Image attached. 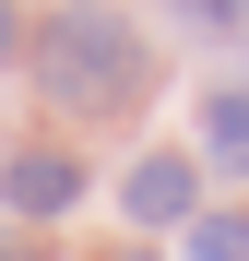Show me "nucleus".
I'll use <instances>...</instances> for the list:
<instances>
[{"label": "nucleus", "instance_id": "20e7f679", "mask_svg": "<svg viewBox=\"0 0 249 261\" xmlns=\"http://www.w3.org/2000/svg\"><path fill=\"white\" fill-rule=\"evenodd\" d=\"M202 166H214V178H249V83H226V95L202 107Z\"/></svg>", "mask_w": 249, "mask_h": 261}, {"label": "nucleus", "instance_id": "f257e3e1", "mask_svg": "<svg viewBox=\"0 0 249 261\" xmlns=\"http://www.w3.org/2000/svg\"><path fill=\"white\" fill-rule=\"evenodd\" d=\"M24 60H36V95L71 107V119H119V107H143V83H154V60H143V36H131L119 0L48 12V24L24 36Z\"/></svg>", "mask_w": 249, "mask_h": 261}, {"label": "nucleus", "instance_id": "0eeeda50", "mask_svg": "<svg viewBox=\"0 0 249 261\" xmlns=\"http://www.w3.org/2000/svg\"><path fill=\"white\" fill-rule=\"evenodd\" d=\"M12 60H24V12L0 0V71H12Z\"/></svg>", "mask_w": 249, "mask_h": 261}, {"label": "nucleus", "instance_id": "f03ea898", "mask_svg": "<svg viewBox=\"0 0 249 261\" xmlns=\"http://www.w3.org/2000/svg\"><path fill=\"white\" fill-rule=\"evenodd\" d=\"M119 214H131V226H202V154H178V143H154L131 178H119Z\"/></svg>", "mask_w": 249, "mask_h": 261}, {"label": "nucleus", "instance_id": "6e6552de", "mask_svg": "<svg viewBox=\"0 0 249 261\" xmlns=\"http://www.w3.org/2000/svg\"><path fill=\"white\" fill-rule=\"evenodd\" d=\"M0 261H36V249H24V238H0Z\"/></svg>", "mask_w": 249, "mask_h": 261}, {"label": "nucleus", "instance_id": "423d86ee", "mask_svg": "<svg viewBox=\"0 0 249 261\" xmlns=\"http://www.w3.org/2000/svg\"><path fill=\"white\" fill-rule=\"evenodd\" d=\"M190 24H249V0H178Z\"/></svg>", "mask_w": 249, "mask_h": 261}, {"label": "nucleus", "instance_id": "1a4fd4ad", "mask_svg": "<svg viewBox=\"0 0 249 261\" xmlns=\"http://www.w3.org/2000/svg\"><path fill=\"white\" fill-rule=\"evenodd\" d=\"M131 261H143V249H131Z\"/></svg>", "mask_w": 249, "mask_h": 261}, {"label": "nucleus", "instance_id": "39448f33", "mask_svg": "<svg viewBox=\"0 0 249 261\" xmlns=\"http://www.w3.org/2000/svg\"><path fill=\"white\" fill-rule=\"evenodd\" d=\"M178 261H249V214H202L178 238Z\"/></svg>", "mask_w": 249, "mask_h": 261}, {"label": "nucleus", "instance_id": "7ed1b4c3", "mask_svg": "<svg viewBox=\"0 0 249 261\" xmlns=\"http://www.w3.org/2000/svg\"><path fill=\"white\" fill-rule=\"evenodd\" d=\"M0 202H12V214H71V202H83V154L24 143L12 166H0Z\"/></svg>", "mask_w": 249, "mask_h": 261}]
</instances>
